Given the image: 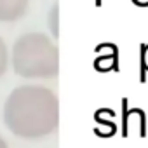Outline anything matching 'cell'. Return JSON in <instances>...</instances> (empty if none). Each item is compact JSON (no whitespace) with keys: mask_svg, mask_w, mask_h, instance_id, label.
<instances>
[{"mask_svg":"<svg viewBox=\"0 0 148 148\" xmlns=\"http://www.w3.org/2000/svg\"><path fill=\"white\" fill-rule=\"evenodd\" d=\"M141 66L143 71H148V45L141 47Z\"/></svg>","mask_w":148,"mask_h":148,"instance_id":"obj_5","label":"cell"},{"mask_svg":"<svg viewBox=\"0 0 148 148\" xmlns=\"http://www.w3.org/2000/svg\"><path fill=\"white\" fill-rule=\"evenodd\" d=\"M7 63H9V56H7V47L4 44V40L0 38V77L5 73L7 70Z\"/></svg>","mask_w":148,"mask_h":148,"instance_id":"obj_4","label":"cell"},{"mask_svg":"<svg viewBox=\"0 0 148 148\" xmlns=\"http://www.w3.org/2000/svg\"><path fill=\"white\" fill-rule=\"evenodd\" d=\"M28 0H0V21H14L25 16Z\"/></svg>","mask_w":148,"mask_h":148,"instance_id":"obj_3","label":"cell"},{"mask_svg":"<svg viewBox=\"0 0 148 148\" xmlns=\"http://www.w3.org/2000/svg\"><path fill=\"white\" fill-rule=\"evenodd\" d=\"M0 148H9V146H7V143H5V139H4L2 136H0Z\"/></svg>","mask_w":148,"mask_h":148,"instance_id":"obj_6","label":"cell"},{"mask_svg":"<svg viewBox=\"0 0 148 148\" xmlns=\"http://www.w3.org/2000/svg\"><path fill=\"white\" fill-rule=\"evenodd\" d=\"M7 129L25 139L49 136L59 124V103L56 94L42 86L16 87L4 105Z\"/></svg>","mask_w":148,"mask_h":148,"instance_id":"obj_1","label":"cell"},{"mask_svg":"<svg viewBox=\"0 0 148 148\" xmlns=\"http://www.w3.org/2000/svg\"><path fill=\"white\" fill-rule=\"evenodd\" d=\"M14 71L26 79H49L59 71L58 47L42 33L19 37L12 49Z\"/></svg>","mask_w":148,"mask_h":148,"instance_id":"obj_2","label":"cell"}]
</instances>
